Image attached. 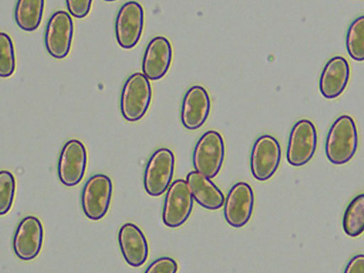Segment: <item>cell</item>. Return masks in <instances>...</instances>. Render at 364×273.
Masks as SVG:
<instances>
[{"label": "cell", "instance_id": "obj_10", "mask_svg": "<svg viewBox=\"0 0 364 273\" xmlns=\"http://www.w3.org/2000/svg\"><path fill=\"white\" fill-rule=\"evenodd\" d=\"M144 22V9L139 2L129 1L121 6L114 23L115 36L120 47L130 49L138 43Z\"/></svg>", "mask_w": 364, "mask_h": 273}, {"label": "cell", "instance_id": "obj_6", "mask_svg": "<svg viewBox=\"0 0 364 273\" xmlns=\"http://www.w3.org/2000/svg\"><path fill=\"white\" fill-rule=\"evenodd\" d=\"M318 142L314 124L306 119L296 122L289 133L287 160L292 166L300 167L306 164L314 156Z\"/></svg>", "mask_w": 364, "mask_h": 273}, {"label": "cell", "instance_id": "obj_20", "mask_svg": "<svg viewBox=\"0 0 364 273\" xmlns=\"http://www.w3.org/2000/svg\"><path fill=\"white\" fill-rule=\"evenodd\" d=\"M342 226L349 237H355L364 232V193L350 201L343 213Z\"/></svg>", "mask_w": 364, "mask_h": 273}, {"label": "cell", "instance_id": "obj_4", "mask_svg": "<svg viewBox=\"0 0 364 273\" xmlns=\"http://www.w3.org/2000/svg\"><path fill=\"white\" fill-rule=\"evenodd\" d=\"M175 156L168 148H159L150 156L144 172L143 183L146 193L157 197L168 188L173 178Z\"/></svg>", "mask_w": 364, "mask_h": 273}, {"label": "cell", "instance_id": "obj_27", "mask_svg": "<svg viewBox=\"0 0 364 273\" xmlns=\"http://www.w3.org/2000/svg\"><path fill=\"white\" fill-rule=\"evenodd\" d=\"M105 1H116V0H104Z\"/></svg>", "mask_w": 364, "mask_h": 273}, {"label": "cell", "instance_id": "obj_5", "mask_svg": "<svg viewBox=\"0 0 364 273\" xmlns=\"http://www.w3.org/2000/svg\"><path fill=\"white\" fill-rule=\"evenodd\" d=\"M113 185L110 178L102 173L90 176L81 193V205L85 215L98 220L107 214L112 195Z\"/></svg>", "mask_w": 364, "mask_h": 273}, {"label": "cell", "instance_id": "obj_7", "mask_svg": "<svg viewBox=\"0 0 364 273\" xmlns=\"http://www.w3.org/2000/svg\"><path fill=\"white\" fill-rule=\"evenodd\" d=\"M193 206V198L186 181L175 180L168 187L162 208V220L170 228L183 225Z\"/></svg>", "mask_w": 364, "mask_h": 273}, {"label": "cell", "instance_id": "obj_21", "mask_svg": "<svg viewBox=\"0 0 364 273\" xmlns=\"http://www.w3.org/2000/svg\"><path fill=\"white\" fill-rule=\"evenodd\" d=\"M346 47L351 58L364 61V15L359 16L350 24L346 36Z\"/></svg>", "mask_w": 364, "mask_h": 273}, {"label": "cell", "instance_id": "obj_11", "mask_svg": "<svg viewBox=\"0 0 364 273\" xmlns=\"http://www.w3.org/2000/svg\"><path fill=\"white\" fill-rule=\"evenodd\" d=\"M73 22L65 11H55L50 17L45 31L44 42L48 53L55 59L69 53L73 36Z\"/></svg>", "mask_w": 364, "mask_h": 273}, {"label": "cell", "instance_id": "obj_16", "mask_svg": "<svg viewBox=\"0 0 364 273\" xmlns=\"http://www.w3.org/2000/svg\"><path fill=\"white\" fill-rule=\"evenodd\" d=\"M117 240L124 259L129 266L139 267L146 261L149 245L143 231L132 223L123 224Z\"/></svg>", "mask_w": 364, "mask_h": 273}, {"label": "cell", "instance_id": "obj_12", "mask_svg": "<svg viewBox=\"0 0 364 273\" xmlns=\"http://www.w3.org/2000/svg\"><path fill=\"white\" fill-rule=\"evenodd\" d=\"M255 197L252 187L239 181L229 190L224 202V218L232 228H240L250 220L254 208Z\"/></svg>", "mask_w": 364, "mask_h": 273}, {"label": "cell", "instance_id": "obj_18", "mask_svg": "<svg viewBox=\"0 0 364 273\" xmlns=\"http://www.w3.org/2000/svg\"><path fill=\"white\" fill-rule=\"evenodd\" d=\"M186 182L193 199L200 206L215 210L224 205L225 197L223 192L210 178L193 171L187 174Z\"/></svg>", "mask_w": 364, "mask_h": 273}, {"label": "cell", "instance_id": "obj_24", "mask_svg": "<svg viewBox=\"0 0 364 273\" xmlns=\"http://www.w3.org/2000/svg\"><path fill=\"white\" fill-rule=\"evenodd\" d=\"M177 271L178 264L173 258L162 257L153 261L148 266L145 272L175 273Z\"/></svg>", "mask_w": 364, "mask_h": 273}, {"label": "cell", "instance_id": "obj_1", "mask_svg": "<svg viewBox=\"0 0 364 273\" xmlns=\"http://www.w3.org/2000/svg\"><path fill=\"white\" fill-rule=\"evenodd\" d=\"M358 145V134L354 119L349 115L338 117L331 124L325 142L328 160L335 165L348 162Z\"/></svg>", "mask_w": 364, "mask_h": 273}, {"label": "cell", "instance_id": "obj_17", "mask_svg": "<svg viewBox=\"0 0 364 273\" xmlns=\"http://www.w3.org/2000/svg\"><path fill=\"white\" fill-rule=\"evenodd\" d=\"M348 60L341 55L330 58L324 65L319 78V90L326 99H335L345 90L350 78Z\"/></svg>", "mask_w": 364, "mask_h": 273}, {"label": "cell", "instance_id": "obj_19", "mask_svg": "<svg viewBox=\"0 0 364 273\" xmlns=\"http://www.w3.org/2000/svg\"><path fill=\"white\" fill-rule=\"evenodd\" d=\"M45 0H17L14 9L16 25L23 31L36 30L42 20Z\"/></svg>", "mask_w": 364, "mask_h": 273}, {"label": "cell", "instance_id": "obj_25", "mask_svg": "<svg viewBox=\"0 0 364 273\" xmlns=\"http://www.w3.org/2000/svg\"><path fill=\"white\" fill-rule=\"evenodd\" d=\"M92 0H65L67 9L73 17L83 18L89 14Z\"/></svg>", "mask_w": 364, "mask_h": 273}, {"label": "cell", "instance_id": "obj_22", "mask_svg": "<svg viewBox=\"0 0 364 273\" xmlns=\"http://www.w3.org/2000/svg\"><path fill=\"white\" fill-rule=\"evenodd\" d=\"M16 68V60L13 41L4 32L0 33V76L8 77L13 75Z\"/></svg>", "mask_w": 364, "mask_h": 273}, {"label": "cell", "instance_id": "obj_26", "mask_svg": "<svg viewBox=\"0 0 364 273\" xmlns=\"http://www.w3.org/2000/svg\"><path fill=\"white\" fill-rule=\"evenodd\" d=\"M344 272H364V254L355 255L351 257L346 267Z\"/></svg>", "mask_w": 364, "mask_h": 273}, {"label": "cell", "instance_id": "obj_14", "mask_svg": "<svg viewBox=\"0 0 364 273\" xmlns=\"http://www.w3.org/2000/svg\"><path fill=\"white\" fill-rule=\"evenodd\" d=\"M210 110V99L207 90L200 85L190 87L185 93L181 107V121L189 130L202 127L208 117Z\"/></svg>", "mask_w": 364, "mask_h": 273}, {"label": "cell", "instance_id": "obj_8", "mask_svg": "<svg viewBox=\"0 0 364 273\" xmlns=\"http://www.w3.org/2000/svg\"><path fill=\"white\" fill-rule=\"evenodd\" d=\"M281 146L276 138L269 134L259 136L254 142L250 153V170L259 181L271 178L281 161Z\"/></svg>", "mask_w": 364, "mask_h": 273}, {"label": "cell", "instance_id": "obj_23", "mask_svg": "<svg viewBox=\"0 0 364 273\" xmlns=\"http://www.w3.org/2000/svg\"><path fill=\"white\" fill-rule=\"evenodd\" d=\"M16 181L13 173L7 170L0 172V215L6 214L13 205Z\"/></svg>", "mask_w": 364, "mask_h": 273}, {"label": "cell", "instance_id": "obj_15", "mask_svg": "<svg viewBox=\"0 0 364 273\" xmlns=\"http://www.w3.org/2000/svg\"><path fill=\"white\" fill-rule=\"evenodd\" d=\"M172 47L164 36H156L147 44L143 55L141 69L151 80L162 78L168 72L172 60Z\"/></svg>", "mask_w": 364, "mask_h": 273}, {"label": "cell", "instance_id": "obj_13", "mask_svg": "<svg viewBox=\"0 0 364 273\" xmlns=\"http://www.w3.org/2000/svg\"><path fill=\"white\" fill-rule=\"evenodd\" d=\"M43 241V228L36 216L24 217L18 224L13 237V250L23 261L35 259L40 253Z\"/></svg>", "mask_w": 364, "mask_h": 273}, {"label": "cell", "instance_id": "obj_9", "mask_svg": "<svg viewBox=\"0 0 364 273\" xmlns=\"http://www.w3.org/2000/svg\"><path fill=\"white\" fill-rule=\"evenodd\" d=\"M87 163V149L76 139L67 141L61 149L57 172L60 181L67 187L77 186L82 180Z\"/></svg>", "mask_w": 364, "mask_h": 273}, {"label": "cell", "instance_id": "obj_3", "mask_svg": "<svg viewBox=\"0 0 364 273\" xmlns=\"http://www.w3.org/2000/svg\"><path fill=\"white\" fill-rule=\"evenodd\" d=\"M225 152L221 134L215 130L205 132L197 141L193 151L195 171L209 178H215L221 169Z\"/></svg>", "mask_w": 364, "mask_h": 273}, {"label": "cell", "instance_id": "obj_2", "mask_svg": "<svg viewBox=\"0 0 364 273\" xmlns=\"http://www.w3.org/2000/svg\"><path fill=\"white\" fill-rule=\"evenodd\" d=\"M144 73L130 75L124 82L120 95V111L124 119L134 122L146 114L151 104L152 90Z\"/></svg>", "mask_w": 364, "mask_h": 273}]
</instances>
